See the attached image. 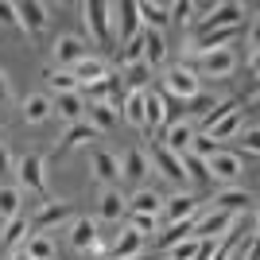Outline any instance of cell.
Returning a JSON list of instances; mask_svg holds the SVG:
<instances>
[{"instance_id": "1f68e13d", "label": "cell", "mask_w": 260, "mask_h": 260, "mask_svg": "<svg viewBox=\"0 0 260 260\" xmlns=\"http://www.w3.org/2000/svg\"><path fill=\"white\" fill-rule=\"evenodd\" d=\"M124 120L136 124V128H144V89L128 93V101H124Z\"/></svg>"}, {"instance_id": "5b68a950", "label": "cell", "mask_w": 260, "mask_h": 260, "mask_svg": "<svg viewBox=\"0 0 260 260\" xmlns=\"http://www.w3.org/2000/svg\"><path fill=\"white\" fill-rule=\"evenodd\" d=\"M113 16H117V27H120V39L128 43V39H136V27H140V12H136V0H120V4H113Z\"/></svg>"}, {"instance_id": "83f0119b", "label": "cell", "mask_w": 260, "mask_h": 260, "mask_svg": "<svg viewBox=\"0 0 260 260\" xmlns=\"http://www.w3.org/2000/svg\"><path fill=\"white\" fill-rule=\"evenodd\" d=\"M144 175H148V155H144L140 148H132V152L124 155V179H132V183H140Z\"/></svg>"}, {"instance_id": "30bf717a", "label": "cell", "mask_w": 260, "mask_h": 260, "mask_svg": "<svg viewBox=\"0 0 260 260\" xmlns=\"http://www.w3.org/2000/svg\"><path fill=\"white\" fill-rule=\"evenodd\" d=\"M93 136H98V128H93V124H86V120H78V124H70V128H66V136H62V140H58V148H54V155L62 159V155L70 152V148H78V144H82V140H93Z\"/></svg>"}, {"instance_id": "52a82bcc", "label": "cell", "mask_w": 260, "mask_h": 260, "mask_svg": "<svg viewBox=\"0 0 260 260\" xmlns=\"http://www.w3.org/2000/svg\"><path fill=\"white\" fill-rule=\"evenodd\" d=\"M233 66H237V54L229 51V47L202 54V70H206V74H214V78H225V74H233Z\"/></svg>"}, {"instance_id": "e575fe53", "label": "cell", "mask_w": 260, "mask_h": 260, "mask_svg": "<svg viewBox=\"0 0 260 260\" xmlns=\"http://www.w3.org/2000/svg\"><path fill=\"white\" fill-rule=\"evenodd\" d=\"M23 233H27V214L8 217V225H4V245H20Z\"/></svg>"}, {"instance_id": "2e32d148", "label": "cell", "mask_w": 260, "mask_h": 260, "mask_svg": "<svg viewBox=\"0 0 260 260\" xmlns=\"http://www.w3.org/2000/svg\"><path fill=\"white\" fill-rule=\"evenodd\" d=\"M70 245H74L78 252H86V249H98V225H93L89 217L74 221V233H70Z\"/></svg>"}, {"instance_id": "b9f144b4", "label": "cell", "mask_w": 260, "mask_h": 260, "mask_svg": "<svg viewBox=\"0 0 260 260\" xmlns=\"http://www.w3.org/2000/svg\"><path fill=\"white\" fill-rule=\"evenodd\" d=\"M132 233H155V217H148V214H132Z\"/></svg>"}, {"instance_id": "7bdbcfd3", "label": "cell", "mask_w": 260, "mask_h": 260, "mask_svg": "<svg viewBox=\"0 0 260 260\" xmlns=\"http://www.w3.org/2000/svg\"><path fill=\"white\" fill-rule=\"evenodd\" d=\"M167 12H171V16H179V20H190L194 4H190V0H179V4H167Z\"/></svg>"}, {"instance_id": "74e56055", "label": "cell", "mask_w": 260, "mask_h": 260, "mask_svg": "<svg viewBox=\"0 0 260 260\" xmlns=\"http://www.w3.org/2000/svg\"><path fill=\"white\" fill-rule=\"evenodd\" d=\"M124 78H128V86H132V89H148V78H152V70H148L144 62H136V66H128V74H124Z\"/></svg>"}, {"instance_id": "4dcf8cb0", "label": "cell", "mask_w": 260, "mask_h": 260, "mask_svg": "<svg viewBox=\"0 0 260 260\" xmlns=\"http://www.w3.org/2000/svg\"><path fill=\"white\" fill-rule=\"evenodd\" d=\"M23 117L31 120V124L47 120V117H51V101H47V98H39V93H31V98L23 101Z\"/></svg>"}, {"instance_id": "5bb4252c", "label": "cell", "mask_w": 260, "mask_h": 260, "mask_svg": "<svg viewBox=\"0 0 260 260\" xmlns=\"http://www.w3.org/2000/svg\"><path fill=\"white\" fill-rule=\"evenodd\" d=\"M54 58H58V66H74L86 58V43L82 39H74V35H62L58 43H54Z\"/></svg>"}, {"instance_id": "cb8c5ba5", "label": "cell", "mask_w": 260, "mask_h": 260, "mask_svg": "<svg viewBox=\"0 0 260 260\" xmlns=\"http://www.w3.org/2000/svg\"><path fill=\"white\" fill-rule=\"evenodd\" d=\"M132 206V214H148V217H159V210H163V198L155 194V190H140V194L128 202Z\"/></svg>"}, {"instance_id": "ee69618b", "label": "cell", "mask_w": 260, "mask_h": 260, "mask_svg": "<svg viewBox=\"0 0 260 260\" xmlns=\"http://www.w3.org/2000/svg\"><path fill=\"white\" fill-rule=\"evenodd\" d=\"M0 23H20V16H16V4H8V0H0Z\"/></svg>"}, {"instance_id": "3957f363", "label": "cell", "mask_w": 260, "mask_h": 260, "mask_svg": "<svg viewBox=\"0 0 260 260\" xmlns=\"http://www.w3.org/2000/svg\"><path fill=\"white\" fill-rule=\"evenodd\" d=\"M237 23H245V8L241 4H217V8H210L206 23H202V31H217V27H237ZM198 31V35H202Z\"/></svg>"}, {"instance_id": "7c38bea8", "label": "cell", "mask_w": 260, "mask_h": 260, "mask_svg": "<svg viewBox=\"0 0 260 260\" xmlns=\"http://www.w3.org/2000/svg\"><path fill=\"white\" fill-rule=\"evenodd\" d=\"M144 39V66L152 70V66H163V58H167V43H163V31H148L140 35Z\"/></svg>"}, {"instance_id": "603a6c76", "label": "cell", "mask_w": 260, "mask_h": 260, "mask_svg": "<svg viewBox=\"0 0 260 260\" xmlns=\"http://www.w3.org/2000/svg\"><path fill=\"white\" fill-rule=\"evenodd\" d=\"M105 74H109V70H105V62L89 58V54L82 58V62H74V78H78V82H86V86H89V82H101Z\"/></svg>"}, {"instance_id": "4fadbf2b", "label": "cell", "mask_w": 260, "mask_h": 260, "mask_svg": "<svg viewBox=\"0 0 260 260\" xmlns=\"http://www.w3.org/2000/svg\"><path fill=\"white\" fill-rule=\"evenodd\" d=\"M16 16H20V23L27 27V31H43L47 4H39V0H23V4H16Z\"/></svg>"}, {"instance_id": "f1b7e54d", "label": "cell", "mask_w": 260, "mask_h": 260, "mask_svg": "<svg viewBox=\"0 0 260 260\" xmlns=\"http://www.w3.org/2000/svg\"><path fill=\"white\" fill-rule=\"evenodd\" d=\"M86 109H89V120H86V124H93L98 132H105V128H113V124H117V113H113L105 101H98V105H86Z\"/></svg>"}, {"instance_id": "7dc6e473", "label": "cell", "mask_w": 260, "mask_h": 260, "mask_svg": "<svg viewBox=\"0 0 260 260\" xmlns=\"http://www.w3.org/2000/svg\"><path fill=\"white\" fill-rule=\"evenodd\" d=\"M4 171H12V155H8V148H0V175Z\"/></svg>"}, {"instance_id": "484cf974", "label": "cell", "mask_w": 260, "mask_h": 260, "mask_svg": "<svg viewBox=\"0 0 260 260\" xmlns=\"http://www.w3.org/2000/svg\"><path fill=\"white\" fill-rule=\"evenodd\" d=\"M237 105H241L237 98H229V101H214V105L206 109V117H202V136H206V132L214 128V124H217V120H221V117H229V113H233V109H237Z\"/></svg>"}, {"instance_id": "8fae6325", "label": "cell", "mask_w": 260, "mask_h": 260, "mask_svg": "<svg viewBox=\"0 0 260 260\" xmlns=\"http://www.w3.org/2000/svg\"><path fill=\"white\" fill-rule=\"evenodd\" d=\"M20 183L35 194H43V159L39 155H23L20 159Z\"/></svg>"}, {"instance_id": "e0dca14e", "label": "cell", "mask_w": 260, "mask_h": 260, "mask_svg": "<svg viewBox=\"0 0 260 260\" xmlns=\"http://www.w3.org/2000/svg\"><path fill=\"white\" fill-rule=\"evenodd\" d=\"M155 124H163V93L159 89H144V128L152 132Z\"/></svg>"}, {"instance_id": "c3c4849f", "label": "cell", "mask_w": 260, "mask_h": 260, "mask_svg": "<svg viewBox=\"0 0 260 260\" xmlns=\"http://www.w3.org/2000/svg\"><path fill=\"white\" fill-rule=\"evenodd\" d=\"M0 101H8V82H4V74H0Z\"/></svg>"}, {"instance_id": "4316f807", "label": "cell", "mask_w": 260, "mask_h": 260, "mask_svg": "<svg viewBox=\"0 0 260 260\" xmlns=\"http://www.w3.org/2000/svg\"><path fill=\"white\" fill-rule=\"evenodd\" d=\"M190 140H194V132L186 128V124H175V128L167 132V144H163V148H167L171 155H183L186 148H190Z\"/></svg>"}, {"instance_id": "f546056e", "label": "cell", "mask_w": 260, "mask_h": 260, "mask_svg": "<svg viewBox=\"0 0 260 260\" xmlns=\"http://www.w3.org/2000/svg\"><path fill=\"white\" fill-rule=\"evenodd\" d=\"M140 245H144V237L128 229V233H120V237H117V249H113V252H117V260H132V256H140Z\"/></svg>"}, {"instance_id": "60d3db41", "label": "cell", "mask_w": 260, "mask_h": 260, "mask_svg": "<svg viewBox=\"0 0 260 260\" xmlns=\"http://www.w3.org/2000/svg\"><path fill=\"white\" fill-rule=\"evenodd\" d=\"M186 152H194L198 159H210V155L217 152V144L210 140V136H198V140H190V148H186Z\"/></svg>"}, {"instance_id": "836d02e7", "label": "cell", "mask_w": 260, "mask_h": 260, "mask_svg": "<svg viewBox=\"0 0 260 260\" xmlns=\"http://www.w3.org/2000/svg\"><path fill=\"white\" fill-rule=\"evenodd\" d=\"M23 252H27L31 260H51V256H54V245H51V237L35 233V237L27 241V249H23Z\"/></svg>"}, {"instance_id": "277c9868", "label": "cell", "mask_w": 260, "mask_h": 260, "mask_svg": "<svg viewBox=\"0 0 260 260\" xmlns=\"http://www.w3.org/2000/svg\"><path fill=\"white\" fill-rule=\"evenodd\" d=\"M86 23H89V31H93V39H98L101 47L113 39V31H109V4H105V0H89V4H86Z\"/></svg>"}, {"instance_id": "d6986e66", "label": "cell", "mask_w": 260, "mask_h": 260, "mask_svg": "<svg viewBox=\"0 0 260 260\" xmlns=\"http://www.w3.org/2000/svg\"><path fill=\"white\" fill-rule=\"evenodd\" d=\"M93 171L101 183H117L120 179V159L113 152H93Z\"/></svg>"}, {"instance_id": "f907efd6", "label": "cell", "mask_w": 260, "mask_h": 260, "mask_svg": "<svg viewBox=\"0 0 260 260\" xmlns=\"http://www.w3.org/2000/svg\"><path fill=\"white\" fill-rule=\"evenodd\" d=\"M132 260H148V256H132Z\"/></svg>"}, {"instance_id": "d6a6232c", "label": "cell", "mask_w": 260, "mask_h": 260, "mask_svg": "<svg viewBox=\"0 0 260 260\" xmlns=\"http://www.w3.org/2000/svg\"><path fill=\"white\" fill-rule=\"evenodd\" d=\"M120 214H124V194H120V190H109V194L101 198V217H105V221H117Z\"/></svg>"}, {"instance_id": "ba28073f", "label": "cell", "mask_w": 260, "mask_h": 260, "mask_svg": "<svg viewBox=\"0 0 260 260\" xmlns=\"http://www.w3.org/2000/svg\"><path fill=\"white\" fill-rule=\"evenodd\" d=\"M252 206V194L249 190H221V194H214V210H221V214H245V210Z\"/></svg>"}, {"instance_id": "681fc988", "label": "cell", "mask_w": 260, "mask_h": 260, "mask_svg": "<svg viewBox=\"0 0 260 260\" xmlns=\"http://www.w3.org/2000/svg\"><path fill=\"white\" fill-rule=\"evenodd\" d=\"M12 260H31V256H27V252H23V249H20V252H16V256H12Z\"/></svg>"}, {"instance_id": "8d00e7d4", "label": "cell", "mask_w": 260, "mask_h": 260, "mask_svg": "<svg viewBox=\"0 0 260 260\" xmlns=\"http://www.w3.org/2000/svg\"><path fill=\"white\" fill-rule=\"evenodd\" d=\"M47 82L54 86V93H78V78L74 74H62V70H51Z\"/></svg>"}, {"instance_id": "ac0fdd59", "label": "cell", "mask_w": 260, "mask_h": 260, "mask_svg": "<svg viewBox=\"0 0 260 260\" xmlns=\"http://www.w3.org/2000/svg\"><path fill=\"white\" fill-rule=\"evenodd\" d=\"M190 233H194V217H186V221H171V229L155 237V249H171V245H179V241H186V237H190Z\"/></svg>"}, {"instance_id": "9c48e42d", "label": "cell", "mask_w": 260, "mask_h": 260, "mask_svg": "<svg viewBox=\"0 0 260 260\" xmlns=\"http://www.w3.org/2000/svg\"><path fill=\"white\" fill-rule=\"evenodd\" d=\"M206 171H210V183H214V179H237L241 159H237V155H229V152H214L206 159Z\"/></svg>"}, {"instance_id": "8992f818", "label": "cell", "mask_w": 260, "mask_h": 260, "mask_svg": "<svg viewBox=\"0 0 260 260\" xmlns=\"http://www.w3.org/2000/svg\"><path fill=\"white\" fill-rule=\"evenodd\" d=\"M152 163L159 167L163 175H167V179H171L175 186H183V183H186V171H183V163H179V155H171L163 144H159V148H152Z\"/></svg>"}, {"instance_id": "ab89813d", "label": "cell", "mask_w": 260, "mask_h": 260, "mask_svg": "<svg viewBox=\"0 0 260 260\" xmlns=\"http://www.w3.org/2000/svg\"><path fill=\"white\" fill-rule=\"evenodd\" d=\"M194 252H198V241H194V237H186V241H179V245H171V260H194Z\"/></svg>"}, {"instance_id": "7a4b0ae2", "label": "cell", "mask_w": 260, "mask_h": 260, "mask_svg": "<svg viewBox=\"0 0 260 260\" xmlns=\"http://www.w3.org/2000/svg\"><path fill=\"white\" fill-rule=\"evenodd\" d=\"M70 214H74V206H70V202H62V198H58V202H43V210L35 214L31 229H35V233H47V229L62 225V221H66Z\"/></svg>"}, {"instance_id": "f6af8a7d", "label": "cell", "mask_w": 260, "mask_h": 260, "mask_svg": "<svg viewBox=\"0 0 260 260\" xmlns=\"http://www.w3.org/2000/svg\"><path fill=\"white\" fill-rule=\"evenodd\" d=\"M86 93H89V98H109V82H105V78H101V82H89V86H86Z\"/></svg>"}, {"instance_id": "44dd1931", "label": "cell", "mask_w": 260, "mask_h": 260, "mask_svg": "<svg viewBox=\"0 0 260 260\" xmlns=\"http://www.w3.org/2000/svg\"><path fill=\"white\" fill-rule=\"evenodd\" d=\"M179 163H183L186 179H194L198 186H210V171H206V159H198L194 152H183V155H179Z\"/></svg>"}, {"instance_id": "6da1fadb", "label": "cell", "mask_w": 260, "mask_h": 260, "mask_svg": "<svg viewBox=\"0 0 260 260\" xmlns=\"http://www.w3.org/2000/svg\"><path fill=\"white\" fill-rule=\"evenodd\" d=\"M163 93L183 98V101L198 98V78H194V70H186V66H171L167 78H163Z\"/></svg>"}, {"instance_id": "f35d334b", "label": "cell", "mask_w": 260, "mask_h": 260, "mask_svg": "<svg viewBox=\"0 0 260 260\" xmlns=\"http://www.w3.org/2000/svg\"><path fill=\"white\" fill-rule=\"evenodd\" d=\"M120 58H124V62H128V66L144 62V39H140V35H136V39H128V43H124V54H120Z\"/></svg>"}, {"instance_id": "ffe728a7", "label": "cell", "mask_w": 260, "mask_h": 260, "mask_svg": "<svg viewBox=\"0 0 260 260\" xmlns=\"http://www.w3.org/2000/svg\"><path fill=\"white\" fill-rule=\"evenodd\" d=\"M241 120H245V113H241V109H233L229 117H221V120H217V124L206 132V136H210L214 144H217V140H229V136H237V132H241Z\"/></svg>"}, {"instance_id": "d590c367", "label": "cell", "mask_w": 260, "mask_h": 260, "mask_svg": "<svg viewBox=\"0 0 260 260\" xmlns=\"http://www.w3.org/2000/svg\"><path fill=\"white\" fill-rule=\"evenodd\" d=\"M16 214H20V190L0 186V217H16Z\"/></svg>"}, {"instance_id": "7402d4cb", "label": "cell", "mask_w": 260, "mask_h": 260, "mask_svg": "<svg viewBox=\"0 0 260 260\" xmlns=\"http://www.w3.org/2000/svg\"><path fill=\"white\" fill-rule=\"evenodd\" d=\"M194 214H198V198H190V194H175L167 202V217L171 221H186V217H194Z\"/></svg>"}, {"instance_id": "d4e9b609", "label": "cell", "mask_w": 260, "mask_h": 260, "mask_svg": "<svg viewBox=\"0 0 260 260\" xmlns=\"http://www.w3.org/2000/svg\"><path fill=\"white\" fill-rule=\"evenodd\" d=\"M136 12L144 16V23H148L152 31L167 27V20H171V12H167V4H136Z\"/></svg>"}, {"instance_id": "9a60e30c", "label": "cell", "mask_w": 260, "mask_h": 260, "mask_svg": "<svg viewBox=\"0 0 260 260\" xmlns=\"http://www.w3.org/2000/svg\"><path fill=\"white\" fill-rule=\"evenodd\" d=\"M51 109H58V117H62V120L78 124V120H82V113H86V101H82V93H58Z\"/></svg>"}, {"instance_id": "bcb514c9", "label": "cell", "mask_w": 260, "mask_h": 260, "mask_svg": "<svg viewBox=\"0 0 260 260\" xmlns=\"http://www.w3.org/2000/svg\"><path fill=\"white\" fill-rule=\"evenodd\" d=\"M245 155H256V128H249V136H245Z\"/></svg>"}]
</instances>
